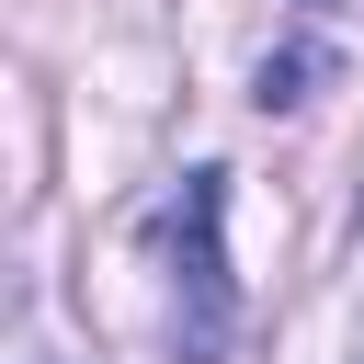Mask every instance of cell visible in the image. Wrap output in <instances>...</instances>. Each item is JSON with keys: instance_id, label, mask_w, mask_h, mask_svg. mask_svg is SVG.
<instances>
[{"instance_id": "cell-2", "label": "cell", "mask_w": 364, "mask_h": 364, "mask_svg": "<svg viewBox=\"0 0 364 364\" xmlns=\"http://www.w3.org/2000/svg\"><path fill=\"white\" fill-rule=\"evenodd\" d=\"M307 80H318L307 46H296V57H262V102H307Z\"/></svg>"}, {"instance_id": "cell-1", "label": "cell", "mask_w": 364, "mask_h": 364, "mask_svg": "<svg viewBox=\"0 0 364 364\" xmlns=\"http://www.w3.org/2000/svg\"><path fill=\"white\" fill-rule=\"evenodd\" d=\"M216 216H228V171H182V193L159 205V250H171V353H182V364H228V341H239V284H228Z\"/></svg>"}]
</instances>
